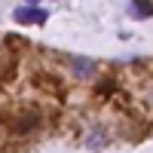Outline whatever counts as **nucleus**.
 Instances as JSON below:
<instances>
[{"label":"nucleus","mask_w":153,"mask_h":153,"mask_svg":"<svg viewBox=\"0 0 153 153\" xmlns=\"http://www.w3.org/2000/svg\"><path fill=\"white\" fill-rule=\"evenodd\" d=\"M12 19H16L19 25H43L49 19V12L40 9L37 3H25V6H19L16 12H12Z\"/></svg>","instance_id":"obj_1"},{"label":"nucleus","mask_w":153,"mask_h":153,"mask_svg":"<svg viewBox=\"0 0 153 153\" xmlns=\"http://www.w3.org/2000/svg\"><path fill=\"white\" fill-rule=\"evenodd\" d=\"M129 12L132 19H147V16H153V3H147V0H138V3H129Z\"/></svg>","instance_id":"obj_2"},{"label":"nucleus","mask_w":153,"mask_h":153,"mask_svg":"<svg viewBox=\"0 0 153 153\" xmlns=\"http://www.w3.org/2000/svg\"><path fill=\"white\" fill-rule=\"evenodd\" d=\"M76 71H92V61H74Z\"/></svg>","instance_id":"obj_3"}]
</instances>
